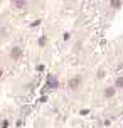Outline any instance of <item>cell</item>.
<instances>
[{
    "mask_svg": "<svg viewBox=\"0 0 123 128\" xmlns=\"http://www.w3.org/2000/svg\"><path fill=\"white\" fill-rule=\"evenodd\" d=\"M47 88H51V90H58L59 88V81L54 74H49L47 76Z\"/></svg>",
    "mask_w": 123,
    "mask_h": 128,
    "instance_id": "6da1fadb",
    "label": "cell"
},
{
    "mask_svg": "<svg viewBox=\"0 0 123 128\" xmlns=\"http://www.w3.org/2000/svg\"><path fill=\"white\" fill-rule=\"evenodd\" d=\"M79 83H81V78L76 76V78H72L71 81H69V90H76L79 86Z\"/></svg>",
    "mask_w": 123,
    "mask_h": 128,
    "instance_id": "7a4b0ae2",
    "label": "cell"
},
{
    "mask_svg": "<svg viewBox=\"0 0 123 128\" xmlns=\"http://www.w3.org/2000/svg\"><path fill=\"white\" fill-rule=\"evenodd\" d=\"M10 56H12L14 59H19L20 56H22V49H20V47H14L12 52H10Z\"/></svg>",
    "mask_w": 123,
    "mask_h": 128,
    "instance_id": "3957f363",
    "label": "cell"
},
{
    "mask_svg": "<svg viewBox=\"0 0 123 128\" xmlns=\"http://www.w3.org/2000/svg\"><path fill=\"white\" fill-rule=\"evenodd\" d=\"M110 7H111V8H122V7H123V2H120V0H111V2H110Z\"/></svg>",
    "mask_w": 123,
    "mask_h": 128,
    "instance_id": "277c9868",
    "label": "cell"
},
{
    "mask_svg": "<svg viewBox=\"0 0 123 128\" xmlns=\"http://www.w3.org/2000/svg\"><path fill=\"white\" fill-rule=\"evenodd\" d=\"M115 93H116V90H115V88H106V90H104V96H106V98H111V96H115Z\"/></svg>",
    "mask_w": 123,
    "mask_h": 128,
    "instance_id": "5b68a950",
    "label": "cell"
},
{
    "mask_svg": "<svg viewBox=\"0 0 123 128\" xmlns=\"http://www.w3.org/2000/svg\"><path fill=\"white\" fill-rule=\"evenodd\" d=\"M14 5L19 7V8H22V7H26V5H27V2H24V0H15V2H14Z\"/></svg>",
    "mask_w": 123,
    "mask_h": 128,
    "instance_id": "8992f818",
    "label": "cell"
},
{
    "mask_svg": "<svg viewBox=\"0 0 123 128\" xmlns=\"http://www.w3.org/2000/svg\"><path fill=\"white\" fill-rule=\"evenodd\" d=\"M116 88H123V76H118L116 78V83H115Z\"/></svg>",
    "mask_w": 123,
    "mask_h": 128,
    "instance_id": "52a82bcc",
    "label": "cell"
},
{
    "mask_svg": "<svg viewBox=\"0 0 123 128\" xmlns=\"http://www.w3.org/2000/svg\"><path fill=\"white\" fill-rule=\"evenodd\" d=\"M46 44H47V39H46V37H40L39 39V46H40V47H44Z\"/></svg>",
    "mask_w": 123,
    "mask_h": 128,
    "instance_id": "ba28073f",
    "label": "cell"
},
{
    "mask_svg": "<svg viewBox=\"0 0 123 128\" xmlns=\"http://www.w3.org/2000/svg\"><path fill=\"white\" fill-rule=\"evenodd\" d=\"M0 128H8V122H7V120H4V122L0 123Z\"/></svg>",
    "mask_w": 123,
    "mask_h": 128,
    "instance_id": "9c48e42d",
    "label": "cell"
},
{
    "mask_svg": "<svg viewBox=\"0 0 123 128\" xmlns=\"http://www.w3.org/2000/svg\"><path fill=\"white\" fill-rule=\"evenodd\" d=\"M103 76H104V71L100 69V71H98V78H103Z\"/></svg>",
    "mask_w": 123,
    "mask_h": 128,
    "instance_id": "30bf717a",
    "label": "cell"
},
{
    "mask_svg": "<svg viewBox=\"0 0 123 128\" xmlns=\"http://www.w3.org/2000/svg\"><path fill=\"white\" fill-rule=\"evenodd\" d=\"M2 74H4V72H2V69H0V78H2Z\"/></svg>",
    "mask_w": 123,
    "mask_h": 128,
    "instance_id": "8fae6325",
    "label": "cell"
}]
</instances>
